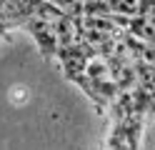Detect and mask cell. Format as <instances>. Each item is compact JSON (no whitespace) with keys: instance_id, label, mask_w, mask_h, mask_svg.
<instances>
[{"instance_id":"2","label":"cell","mask_w":155,"mask_h":150,"mask_svg":"<svg viewBox=\"0 0 155 150\" xmlns=\"http://www.w3.org/2000/svg\"><path fill=\"white\" fill-rule=\"evenodd\" d=\"M140 13H145V15H150V18L155 20V0H153V3H150V5H145V8L140 10Z\"/></svg>"},{"instance_id":"1","label":"cell","mask_w":155,"mask_h":150,"mask_svg":"<svg viewBox=\"0 0 155 150\" xmlns=\"http://www.w3.org/2000/svg\"><path fill=\"white\" fill-rule=\"evenodd\" d=\"M58 18H48V15H40V13H33V15H28L25 20H20V25L33 35V40L38 43V48H40V53L45 58V63H50L53 55H58V30H55V20Z\"/></svg>"}]
</instances>
